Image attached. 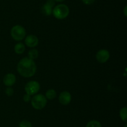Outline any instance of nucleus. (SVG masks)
Masks as SVG:
<instances>
[{"label":"nucleus","instance_id":"f257e3e1","mask_svg":"<svg viewBox=\"0 0 127 127\" xmlns=\"http://www.w3.org/2000/svg\"><path fill=\"white\" fill-rule=\"evenodd\" d=\"M17 70L21 76L29 78L34 75L36 73L37 65L34 61L29 57H24L17 64Z\"/></svg>","mask_w":127,"mask_h":127},{"label":"nucleus","instance_id":"f03ea898","mask_svg":"<svg viewBox=\"0 0 127 127\" xmlns=\"http://www.w3.org/2000/svg\"><path fill=\"white\" fill-rule=\"evenodd\" d=\"M53 16L58 19H63L68 17L69 14V9L66 4H60L55 6L52 11Z\"/></svg>","mask_w":127,"mask_h":127},{"label":"nucleus","instance_id":"7ed1b4c3","mask_svg":"<svg viewBox=\"0 0 127 127\" xmlns=\"http://www.w3.org/2000/svg\"><path fill=\"white\" fill-rule=\"evenodd\" d=\"M31 105L34 109L40 110L47 105V99L43 95L38 93L33 95L31 98Z\"/></svg>","mask_w":127,"mask_h":127},{"label":"nucleus","instance_id":"20e7f679","mask_svg":"<svg viewBox=\"0 0 127 127\" xmlns=\"http://www.w3.org/2000/svg\"><path fill=\"white\" fill-rule=\"evenodd\" d=\"M26 31L24 27L21 25L13 26L11 30V36L13 39L16 41H20L25 38Z\"/></svg>","mask_w":127,"mask_h":127},{"label":"nucleus","instance_id":"39448f33","mask_svg":"<svg viewBox=\"0 0 127 127\" xmlns=\"http://www.w3.org/2000/svg\"><path fill=\"white\" fill-rule=\"evenodd\" d=\"M40 88V83L37 81L31 80L25 85V91L26 93L30 95H34L38 93Z\"/></svg>","mask_w":127,"mask_h":127},{"label":"nucleus","instance_id":"423d86ee","mask_svg":"<svg viewBox=\"0 0 127 127\" xmlns=\"http://www.w3.org/2000/svg\"><path fill=\"white\" fill-rule=\"evenodd\" d=\"M95 58L99 63H105L110 58V53L106 49H100L97 52Z\"/></svg>","mask_w":127,"mask_h":127},{"label":"nucleus","instance_id":"0eeeda50","mask_svg":"<svg viewBox=\"0 0 127 127\" xmlns=\"http://www.w3.org/2000/svg\"><path fill=\"white\" fill-rule=\"evenodd\" d=\"M55 6V0H47L46 3L42 7V11L43 14L47 16H50L52 14L53 7Z\"/></svg>","mask_w":127,"mask_h":127},{"label":"nucleus","instance_id":"6e6552de","mask_svg":"<svg viewBox=\"0 0 127 127\" xmlns=\"http://www.w3.org/2000/svg\"><path fill=\"white\" fill-rule=\"evenodd\" d=\"M71 95L68 91H63L61 92L58 97L60 103L63 105H67L69 104L71 101Z\"/></svg>","mask_w":127,"mask_h":127},{"label":"nucleus","instance_id":"1a4fd4ad","mask_svg":"<svg viewBox=\"0 0 127 127\" xmlns=\"http://www.w3.org/2000/svg\"><path fill=\"white\" fill-rule=\"evenodd\" d=\"M38 39L36 36L33 34L28 35L25 39V44L26 46L31 48H33L38 46Z\"/></svg>","mask_w":127,"mask_h":127},{"label":"nucleus","instance_id":"9d476101","mask_svg":"<svg viewBox=\"0 0 127 127\" xmlns=\"http://www.w3.org/2000/svg\"><path fill=\"white\" fill-rule=\"evenodd\" d=\"M16 82V77L14 74L12 73H7L3 78V83L7 87H11L14 85Z\"/></svg>","mask_w":127,"mask_h":127},{"label":"nucleus","instance_id":"9b49d317","mask_svg":"<svg viewBox=\"0 0 127 127\" xmlns=\"http://www.w3.org/2000/svg\"><path fill=\"white\" fill-rule=\"evenodd\" d=\"M26 49L25 45L22 42H18L14 46V52L17 54H22Z\"/></svg>","mask_w":127,"mask_h":127},{"label":"nucleus","instance_id":"f8f14e48","mask_svg":"<svg viewBox=\"0 0 127 127\" xmlns=\"http://www.w3.org/2000/svg\"><path fill=\"white\" fill-rule=\"evenodd\" d=\"M45 97H46L47 100H52L55 99L56 97H57V92L54 89H53V88H51V89L48 90L46 92Z\"/></svg>","mask_w":127,"mask_h":127},{"label":"nucleus","instance_id":"ddd939ff","mask_svg":"<svg viewBox=\"0 0 127 127\" xmlns=\"http://www.w3.org/2000/svg\"><path fill=\"white\" fill-rule=\"evenodd\" d=\"M38 57V51L36 49H32L28 52V57L32 60H35Z\"/></svg>","mask_w":127,"mask_h":127},{"label":"nucleus","instance_id":"4468645a","mask_svg":"<svg viewBox=\"0 0 127 127\" xmlns=\"http://www.w3.org/2000/svg\"><path fill=\"white\" fill-rule=\"evenodd\" d=\"M119 115L122 120L126 123L127 122V108L126 107H123L120 109Z\"/></svg>","mask_w":127,"mask_h":127},{"label":"nucleus","instance_id":"2eb2a0df","mask_svg":"<svg viewBox=\"0 0 127 127\" xmlns=\"http://www.w3.org/2000/svg\"><path fill=\"white\" fill-rule=\"evenodd\" d=\"M86 127H102V125L99 121L93 120L88 122Z\"/></svg>","mask_w":127,"mask_h":127},{"label":"nucleus","instance_id":"dca6fc26","mask_svg":"<svg viewBox=\"0 0 127 127\" xmlns=\"http://www.w3.org/2000/svg\"><path fill=\"white\" fill-rule=\"evenodd\" d=\"M19 127H32V125L29 121L24 120L20 122L19 124Z\"/></svg>","mask_w":127,"mask_h":127},{"label":"nucleus","instance_id":"f3484780","mask_svg":"<svg viewBox=\"0 0 127 127\" xmlns=\"http://www.w3.org/2000/svg\"><path fill=\"white\" fill-rule=\"evenodd\" d=\"M5 93L8 97H11L14 94V90L12 87H7L5 90Z\"/></svg>","mask_w":127,"mask_h":127},{"label":"nucleus","instance_id":"a211bd4d","mask_svg":"<svg viewBox=\"0 0 127 127\" xmlns=\"http://www.w3.org/2000/svg\"><path fill=\"white\" fill-rule=\"evenodd\" d=\"M31 98H32L31 95L27 94V93H26V94L23 96V100L25 102H30V101L31 100Z\"/></svg>","mask_w":127,"mask_h":127},{"label":"nucleus","instance_id":"6ab92c4d","mask_svg":"<svg viewBox=\"0 0 127 127\" xmlns=\"http://www.w3.org/2000/svg\"><path fill=\"white\" fill-rule=\"evenodd\" d=\"M95 0H82V1L83 2V3L85 4L86 5H90L92 4L93 3H94V1Z\"/></svg>","mask_w":127,"mask_h":127},{"label":"nucleus","instance_id":"aec40b11","mask_svg":"<svg viewBox=\"0 0 127 127\" xmlns=\"http://www.w3.org/2000/svg\"><path fill=\"white\" fill-rule=\"evenodd\" d=\"M127 6H126L125 7V8H124V14H125V16H127Z\"/></svg>","mask_w":127,"mask_h":127},{"label":"nucleus","instance_id":"412c9836","mask_svg":"<svg viewBox=\"0 0 127 127\" xmlns=\"http://www.w3.org/2000/svg\"><path fill=\"white\" fill-rule=\"evenodd\" d=\"M55 1H57V2H63L64 0H55Z\"/></svg>","mask_w":127,"mask_h":127},{"label":"nucleus","instance_id":"4be33fe9","mask_svg":"<svg viewBox=\"0 0 127 127\" xmlns=\"http://www.w3.org/2000/svg\"><path fill=\"white\" fill-rule=\"evenodd\" d=\"M124 127H127V125H125V126H124Z\"/></svg>","mask_w":127,"mask_h":127}]
</instances>
